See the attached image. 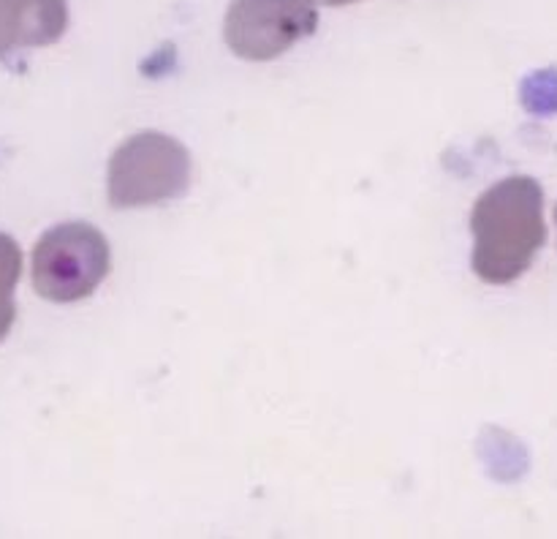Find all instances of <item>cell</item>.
<instances>
[{
	"instance_id": "1",
	"label": "cell",
	"mask_w": 557,
	"mask_h": 539,
	"mask_svg": "<svg viewBox=\"0 0 557 539\" xmlns=\"http://www.w3.org/2000/svg\"><path fill=\"white\" fill-rule=\"evenodd\" d=\"M471 265L484 283L506 286L525 275L547 243L539 180L511 174L490 185L471 210Z\"/></svg>"
},
{
	"instance_id": "2",
	"label": "cell",
	"mask_w": 557,
	"mask_h": 539,
	"mask_svg": "<svg viewBox=\"0 0 557 539\" xmlns=\"http://www.w3.org/2000/svg\"><path fill=\"white\" fill-rule=\"evenodd\" d=\"M190 188V152L174 136L139 131L109 158L107 196L117 210L163 205Z\"/></svg>"
},
{
	"instance_id": "3",
	"label": "cell",
	"mask_w": 557,
	"mask_h": 539,
	"mask_svg": "<svg viewBox=\"0 0 557 539\" xmlns=\"http://www.w3.org/2000/svg\"><path fill=\"white\" fill-rule=\"evenodd\" d=\"M112 267L109 240L82 221L60 223L33 248V289L49 303H79L90 297Z\"/></svg>"
},
{
	"instance_id": "4",
	"label": "cell",
	"mask_w": 557,
	"mask_h": 539,
	"mask_svg": "<svg viewBox=\"0 0 557 539\" xmlns=\"http://www.w3.org/2000/svg\"><path fill=\"white\" fill-rule=\"evenodd\" d=\"M315 27V0H232L223 36L237 58L264 63L313 36Z\"/></svg>"
},
{
	"instance_id": "5",
	"label": "cell",
	"mask_w": 557,
	"mask_h": 539,
	"mask_svg": "<svg viewBox=\"0 0 557 539\" xmlns=\"http://www.w3.org/2000/svg\"><path fill=\"white\" fill-rule=\"evenodd\" d=\"M65 27V0H0V58L14 47L54 44Z\"/></svg>"
},
{
	"instance_id": "6",
	"label": "cell",
	"mask_w": 557,
	"mask_h": 539,
	"mask_svg": "<svg viewBox=\"0 0 557 539\" xmlns=\"http://www.w3.org/2000/svg\"><path fill=\"white\" fill-rule=\"evenodd\" d=\"M20 272H22V254L16 248L14 240L9 234H0V341L5 338V332L11 330L14 324V294L16 281H20Z\"/></svg>"
},
{
	"instance_id": "7",
	"label": "cell",
	"mask_w": 557,
	"mask_h": 539,
	"mask_svg": "<svg viewBox=\"0 0 557 539\" xmlns=\"http://www.w3.org/2000/svg\"><path fill=\"white\" fill-rule=\"evenodd\" d=\"M326 5H351V3H357V0H324Z\"/></svg>"
},
{
	"instance_id": "8",
	"label": "cell",
	"mask_w": 557,
	"mask_h": 539,
	"mask_svg": "<svg viewBox=\"0 0 557 539\" xmlns=\"http://www.w3.org/2000/svg\"><path fill=\"white\" fill-rule=\"evenodd\" d=\"M555 223H557V205H555Z\"/></svg>"
}]
</instances>
